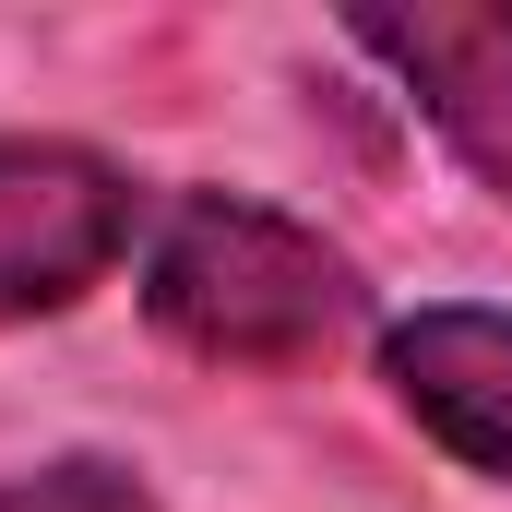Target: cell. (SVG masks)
<instances>
[{
    "label": "cell",
    "mask_w": 512,
    "mask_h": 512,
    "mask_svg": "<svg viewBox=\"0 0 512 512\" xmlns=\"http://www.w3.org/2000/svg\"><path fill=\"white\" fill-rule=\"evenodd\" d=\"M417 120L441 155L512 215V0H417V12H346L334 24Z\"/></svg>",
    "instance_id": "3957f363"
},
{
    "label": "cell",
    "mask_w": 512,
    "mask_h": 512,
    "mask_svg": "<svg viewBox=\"0 0 512 512\" xmlns=\"http://www.w3.org/2000/svg\"><path fill=\"white\" fill-rule=\"evenodd\" d=\"M0 512H155V489H143V465H120V453H60V465L0 477Z\"/></svg>",
    "instance_id": "5b68a950"
},
{
    "label": "cell",
    "mask_w": 512,
    "mask_h": 512,
    "mask_svg": "<svg viewBox=\"0 0 512 512\" xmlns=\"http://www.w3.org/2000/svg\"><path fill=\"white\" fill-rule=\"evenodd\" d=\"M131 298H143L155 346H179L191 370H227V382H286V370H322L334 346L382 334L346 239H322L310 215H286L262 191H215V179L155 203V227L131 251Z\"/></svg>",
    "instance_id": "6da1fadb"
},
{
    "label": "cell",
    "mask_w": 512,
    "mask_h": 512,
    "mask_svg": "<svg viewBox=\"0 0 512 512\" xmlns=\"http://www.w3.org/2000/svg\"><path fill=\"white\" fill-rule=\"evenodd\" d=\"M393 417L417 441H441L465 477L512 489V310L501 298H417L370 334Z\"/></svg>",
    "instance_id": "277c9868"
},
{
    "label": "cell",
    "mask_w": 512,
    "mask_h": 512,
    "mask_svg": "<svg viewBox=\"0 0 512 512\" xmlns=\"http://www.w3.org/2000/svg\"><path fill=\"white\" fill-rule=\"evenodd\" d=\"M143 227H155V203L120 155H96L72 131H0V334L84 310L143 251Z\"/></svg>",
    "instance_id": "7a4b0ae2"
}]
</instances>
